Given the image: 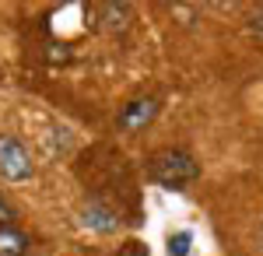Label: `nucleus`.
<instances>
[{"instance_id": "7", "label": "nucleus", "mask_w": 263, "mask_h": 256, "mask_svg": "<svg viewBox=\"0 0 263 256\" xmlns=\"http://www.w3.org/2000/svg\"><path fill=\"white\" fill-rule=\"evenodd\" d=\"M190 246H193V235L190 232L168 235V256H190Z\"/></svg>"}, {"instance_id": "8", "label": "nucleus", "mask_w": 263, "mask_h": 256, "mask_svg": "<svg viewBox=\"0 0 263 256\" xmlns=\"http://www.w3.org/2000/svg\"><path fill=\"white\" fill-rule=\"evenodd\" d=\"M14 207H11V200H4V193H0V225H14Z\"/></svg>"}, {"instance_id": "2", "label": "nucleus", "mask_w": 263, "mask_h": 256, "mask_svg": "<svg viewBox=\"0 0 263 256\" xmlns=\"http://www.w3.org/2000/svg\"><path fill=\"white\" fill-rule=\"evenodd\" d=\"M0 176L7 182H28L35 176V161L14 134H0Z\"/></svg>"}, {"instance_id": "9", "label": "nucleus", "mask_w": 263, "mask_h": 256, "mask_svg": "<svg viewBox=\"0 0 263 256\" xmlns=\"http://www.w3.org/2000/svg\"><path fill=\"white\" fill-rule=\"evenodd\" d=\"M120 256H147V246H144V242H137V239H130V242L120 249Z\"/></svg>"}, {"instance_id": "5", "label": "nucleus", "mask_w": 263, "mask_h": 256, "mask_svg": "<svg viewBox=\"0 0 263 256\" xmlns=\"http://www.w3.org/2000/svg\"><path fill=\"white\" fill-rule=\"evenodd\" d=\"M32 242L14 225H0V256H28Z\"/></svg>"}, {"instance_id": "1", "label": "nucleus", "mask_w": 263, "mask_h": 256, "mask_svg": "<svg viewBox=\"0 0 263 256\" xmlns=\"http://www.w3.org/2000/svg\"><path fill=\"white\" fill-rule=\"evenodd\" d=\"M147 179L165 190H182L200 179V161L182 148H162L147 158Z\"/></svg>"}, {"instance_id": "6", "label": "nucleus", "mask_w": 263, "mask_h": 256, "mask_svg": "<svg viewBox=\"0 0 263 256\" xmlns=\"http://www.w3.org/2000/svg\"><path fill=\"white\" fill-rule=\"evenodd\" d=\"M102 21L109 32H123L130 25V7L126 4H102Z\"/></svg>"}, {"instance_id": "4", "label": "nucleus", "mask_w": 263, "mask_h": 256, "mask_svg": "<svg viewBox=\"0 0 263 256\" xmlns=\"http://www.w3.org/2000/svg\"><path fill=\"white\" fill-rule=\"evenodd\" d=\"M120 207H112L109 200H102V197H95V200H88L81 207V225L84 228H91V232H99V235H112L116 228H120Z\"/></svg>"}, {"instance_id": "3", "label": "nucleus", "mask_w": 263, "mask_h": 256, "mask_svg": "<svg viewBox=\"0 0 263 256\" xmlns=\"http://www.w3.org/2000/svg\"><path fill=\"white\" fill-rule=\"evenodd\" d=\"M158 109H162L158 99H130L116 113V130H123V134H141L144 126L158 116Z\"/></svg>"}]
</instances>
